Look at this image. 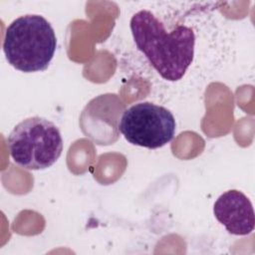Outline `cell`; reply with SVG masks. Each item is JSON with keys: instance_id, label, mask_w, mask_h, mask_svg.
Segmentation results:
<instances>
[{"instance_id": "cell-3", "label": "cell", "mask_w": 255, "mask_h": 255, "mask_svg": "<svg viewBox=\"0 0 255 255\" xmlns=\"http://www.w3.org/2000/svg\"><path fill=\"white\" fill-rule=\"evenodd\" d=\"M7 143L14 162L28 170L52 166L63 151L59 128L41 117L28 118L16 125L7 137Z\"/></svg>"}, {"instance_id": "cell-2", "label": "cell", "mask_w": 255, "mask_h": 255, "mask_svg": "<svg viewBox=\"0 0 255 255\" xmlns=\"http://www.w3.org/2000/svg\"><path fill=\"white\" fill-rule=\"evenodd\" d=\"M56 48L55 31L50 22L41 15L20 16L6 28L3 52L7 62L18 71H45Z\"/></svg>"}, {"instance_id": "cell-5", "label": "cell", "mask_w": 255, "mask_h": 255, "mask_svg": "<svg viewBox=\"0 0 255 255\" xmlns=\"http://www.w3.org/2000/svg\"><path fill=\"white\" fill-rule=\"evenodd\" d=\"M213 214L233 235H248L254 230L255 217L250 199L237 189L222 193L214 202Z\"/></svg>"}, {"instance_id": "cell-1", "label": "cell", "mask_w": 255, "mask_h": 255, "mask_svg": "<svg viewBox=\"0 0 255 255\" xmlns=\"http://www.w3.org/2000/svg\"><path fill=\"white\" fill-rule=\"evenodd\" d=\"M129 26L136 48L161 78L175 82L184 76L194 56L195 35L191 28L178 25L167 32L148 10L136 12Z\"/></svg>"}, {"instance_id": "cell-4", "label": "cell", "mask_w": 255, "mask_h": 255, "mask_svg": "<svg viewBox=\"0 0 255 255\" xmlns=\"http://www.w3.org/2000/svg\"><path fill=\"white\" fill-rule=\"evenodd\" d=\"M176 123L172 113L162 106L140 102L127 109L120 121L119 130L131 144L155 149L174 136Z\"/></svg>"}]
</instances>
